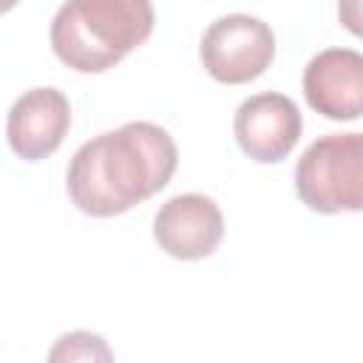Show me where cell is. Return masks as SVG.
Here are the masks:
<instances>
[{"label":"cell","instance_id":"6da1fadb","mask_svg":"<svg viewBox=\"0 0 363 363\" xmlns=\"http://www.w3.org/2000/svg\"><path fill=\"white\" fill-rule=\"evenodd\" d=\"M179 164L173 136L153 122H128L85 142L68 164V196L94 218L122 216L167 187Z\"/></svg>","mask_w":363,"mask_h":363},{"label":"cell","instance_id":"7a4b0ae2","mask_svg":"<svg viewBox=\"0 0 363 363\" xmlns=\"http://www.w3.org/2000/svg\"><path fill=\"white\" fill-rule=\"evenodd\" d=\"M150 0H65L48 28L57 60L79 74H102L153 34Z\"/></svg>","mask_w":363,"mask_h":363},{"label":"cell","instance_id":"3957f363","mask_svg":"<svg viewBox=\"0 0 363 363\" xmlns=\"http://www.w3.org/2000/svg\"><path fill=\"white\" fill-rule=\"evenodd\" d=\"M295 190L315 213H357L363 207V136L315 139L295 164Z\"/></svg>","mask_w":363,"mask_h":363},{"label":"cell","instance_id":"277c9868","mask_svg":"<svg viewBox=\"0 0 363 363\" xmlns=\"http://www.w3.org/2000/svg\"><path fill=\"white\" fill-rule=\"evenodd\" d=\"M199 57L204 71L224 85L258 79L275 60L272 28L252 14H227L207 26Z\"/></svg>","mask_w":363,"mask_h":363},{"label":"cell","instance_id":"5b68a950","mask_svg":"<svg viewBox=\"0 0 363 363\" xmlns=\"http://www.w3.org/2000/svg\"><path fill=\"white\" fill-rule=\"evenodd\" d=\"M303 130L298 105L278 91H264L244 99L233 119L238 147L261 164H275L292 153Z\"/></svg>","mask_w":363,"mask_h":363},{"label":"cell","instance_id":"8992f818","mask_svg":"<svg viewBox=\"0 0 363 363\" xmlns=\"http://www.w3.org/2000/svg\"><path fill=\"white\" fill-rule=\"evenodd\" d=\"M153 238L179 261H199L218 250L224 238V216L210 196L179 193L159 207Z\"/></svg>","mask_w":363,"mask_h":363},{"label":"cell","instance_id":"52a82bcc","mask_svg":"<svg viewBox=\"0 0 363 363\" xmlns=\"http://www.w3.org/2000/svg\"><path fill=\"white\" fill-rule=\"evenodd\" d=\"M303 96L312 111L335 122L363 113V57L354 48L318 51L303 68Z\"/></svg>","mask_w":363,"mask_h":363},{"label":"cell","instance_id":"ba28073f","mask_svg":"<svg viewBox=\"0 0 363 363\" xmlns=\"http://www.w3.org/2000/svg\"><path fill=\"white\" fill-rule=\"evenodd\" d=\"M71 128L68 96L57 88H31L14 99L6 119V136L14 156L40 162L51 156Z\"/></svg>","mask_w":363,"mask_h":363},{"label":"cell","instance_id":"9c48e42d","mask_svg":"<svg viewBox=\"0 0 363 363\" xmlns=\"http://www.w3.org/2000/svg\"><path fill=\"white\" fill-rule=\"evenodd\" d=\"M51 360H111V349L105 346V340L99 335H91V332H71V335H62L60 343L51 349L48 354Z\"/></svg>","mask_w":363,"mask_h":363},{"label":"cell","instance_id":"30bf717a","mask_svg":"<svg viewBox=\"0 0 363 363\" xmlns=\"http://www.w3.org/2000/svg\"><path fill=\"white\" fill-rule=\"evenodd\" d=\"M20 0H0V14H6V11H11L14 6H17Z\"/></svg>","mask_w":363,"mask_h":363}]
</instances>
